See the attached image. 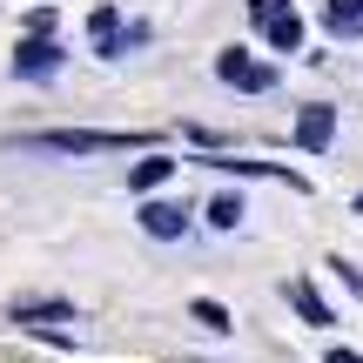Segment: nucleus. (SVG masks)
Listing matches in <instances>:
<instances>
[{
  "label": "nucleus",
  "mask_w": 363,
  "mask_h": 363,
  "mask_svg": "<svg viewBox=\"0 0 363 363\" xmlns=\"http://www.w3.org/2000/svg\"><path fill=\"white\" fill-rule=\"evenodd\" d=\"M148 135H101V128H48L27 135V148H48V155H115V148H142Z\"/></svg>",
  "instance_id": "nucleus-1"
},
{
  "label": "nucleus",
  "mask_w": 363,
  "mask_h": 363,
  "mask_svg": "<svg viewBox=\"0 0 363 363\" xmlns=\"http://www.w3.org/2000/svg\"><path fill=\"white\" fill-rule=\"evenodd\" d=\"M216 74L229 81V88H249V94H269V88H276V67H269V61H249L242 48H222V54H216Z\"/></svg>",
  "instance_id": "nucleus-2"
},
{
  "label": "nucleus",
  "mask_w": 363,
  "mask_h": 363,
  "mask_svg": "<svg viewBox=\"0 0 363 363\" xmlns=\"http://www.w3.org/2000/svg\"><path fill=\"white\" fill-rule=\"evenodd\" d=\"M54 67H61V48H54L48 34H27L21 48H13V74L21 81H48Z\"/></svg>",
  "instance_id": "nucleus-3"
},
{
  "label": "nucleus",
  "mask_w": 363,
  "mask_h": 363,
  "mask_svg": "<svg viewBox=\"0 0 363 363\" xmlns=\"http://www.w3.org/2000/svg\"><path fill=\"white\" fill-rule=\"evenodd\" d=\"M296 142L310 148V155H323V148L337 142V108H330V101H310L296 115Z\"/></svg>",
  "instance_id": "nucleus-4"
},
{
  "label": "nucleus",
  "mask_w": 363,
  "mask_h": 363,
  "mask_svg": "<svg viewBox=\"0 0 363 363\" xmlns=\"http://www.w3.org/2000/svg\"><path fill=\"white\" fill-rule=\"evenodd\" d=\"M182 222H189V216H182L175 202H155V195L142 202V229L155 235V242H175V235H182Z\"/></svg>",
  "instance_id": "nucleus-5"
},
{
  "label": "nucleus",
  "mask_w": 363,
  "mask_h": 363,
  "mask_svg": "<svg viewBox=\"0 0 363 363\" xmlns=\"http://www.w3.org/2000/svg\"><path fill=\"white\" fill-rule=\"evenodd\" d=\"M169 175H175V155H162V148H155V155H142V162L128 169V189H135V195H155Z\"/></svg>",
  "instance_id": "nucleus-6"
},
{
  "label": "nucleus",
  "mask_w": 363,
  "mask_h": 363,
  "mask_svg": "<svg viewBox=\"0 0 363 363\" xmlns=\"http://www.w3.org/2000/svg\"><path fill=\"white\" fill-rule=\"evenodd\" d=\"M289 303H296V316H303V323H310V330H330V323H337V316H330V303L316 296V289L303 283V276H296V283H289Z\"/></svg>",
  "instance_id": "nucleus-7"
},
{
  "label": "nucleus",
  "mask_w": 363,
  "mask_h": 363,
  "mask_svg": "<svg viewBox=\"0 0 363 363\" xmlns=\"http://www.w3.org/2000/svg\"><path fill=\"white\" fill-rule=\"evenodd\" d=\"M323 21H330V34L357 40L363 34V0H323Z\"/></svg>",
  "instance_id": "nucleus-8"
},
{
  "label": "nucleus",
  "mask_w": 363,
  "mask_h": 363,
  "mask_svg": "<svg viewBox=\"0 0 363 363\" xmlns=\"http://www.w3.org/2000/svg\"><path fill=\"white\" fill-rule=\"evenodd\" d=\"M88 40H94V54H121V13H115V7H94Z\"/></svg>",
  "instance_id": "nucleus-9"
},
{
  "label": "nucleus",
  "mask_w": 363,
  "mask_h": 363,
  "mask_svg": "<svg viewBox=\"0 0 363 363\" xmlns=\"http://www.w3.org/2000/svg\"><path fill=\"white\" fill-rule=\"evenodd\" d=\"M262 34H269V48H283V54H296V48H303V21H296V7H289L283 21H269V27H262Z\"/></svg>",
  "instance_id": "nucleus-10"
},
{
  "label": "nucleus",
  "mask_w": 363,
  "mask_h": 363,
  "mask_svg": "<svg viewBox=\"0 0 363 363\" xmlns=\"http://www.w3.org/2000/svg\"><path fill=\"white\" fill-rule=\"evenodd\" d=\"M189 316H195L202 330H216V337H229V330H235V316L222 310V303H208V296H195V303H189Z\"/></svg>",
  "instance_id": "nucleus-11"
},
{
  "label": "nucleus",
  "mask_w": 363,
  "mask_h": 363,
  "mask_svg": "<svg viewBox=\"0 0 363 363\" xmlns=\"http://www.w3.org/2000/svg\"><path fill=\"white\" fill-rule=\"evenodd\" d=\"M242 216H249V208H242V195H216V202H208V222H216V229H235Z\"/></svg>",
  "instance_id": "nucleus-12"
},
{
  "label": "nucleus",
  "mask_w": 363,
  "mask_h": 363,
  "mask_svg": "<svg viewBox=\"0 0 363 363\" xmlns=\"http://www.w3.org/2000/svg\"><path fill=\"white\" fill-rule=\"evenodd\" d=\"M21 323H40V316H74V303H13Z\"/></svg>",
  "instance_id": "nucleus-13"
},
{
  "label": "nucleus",
  "mask_w": 363,
  "mask_h": 363,
  "mask_svg": "<svg viewBox=\"0 0 363 363\" xmlns=\"http://www.w3.org/2000/svg\"><path fill=\"white\" fill-rule=\"evenodd\" d=\"M283 13H289V0H249V21H256V27L283 21Z\"/></svg>",
  "instance_id": "nucleus-14"
},
{
  "label": "nucleus",
  "mask_w": 363,
  "mask_h": 363,
  "mask_svg": "<svg viewBox=\"0 0 363 363\" xmlns=\"http://www.w3.org/2000/svg\"><path fill=\"white\" fill-rule=\"evenodd\" d=\"M330 269H337V276H343V283H350V289H357V296H363V269H357V262H330Z\"/></svg>",
  "instance_id": "nucleus-15"
},
{
  "label": "nucleus",
  "mask_w": 363,
  "mask_h": 363,
  "mask_svg": "<svg viewBox=\"0 0 363 363\" xmlns=\"http://www.w3.org/2000/svg\"><path fill=\"white\" fill-rule=\"evenodd\" d=\"M323 363H363V357H357V350H330Z\"/></svg>",
  "instance_id": "nucleus-16"
},
{
  "label": "nucleus",
  "mask_w": 363,
  "mask_h": 363,
  "mask_svg": "<svg viewBox=\"0 0 363 363\" xmlns=\"http://www.w3.org/2000/svg\"><path fill=\"white\" fill-rule=\"evenodd\" d=\"M357 216H363V195H357Z\"/></svg>",
  "instance_id": "nucleus-17"
}]
</instances>
